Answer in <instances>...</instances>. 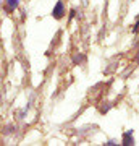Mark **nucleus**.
Returning a JSON list of instances; mask_svg holds the SVG:
<instances>
[{
    "label": "nucleus",
    "instance_id": "nucleus-3",
    "mask_svg": "<svg viewBox=\"0 0 139 146\" xmlns=\"http://www.w3.org/2000/svg\"><path fill=\"white\" fill-rule=\"evenodd\" d=\"M10 5H11V8L16 7V5H18V0H10Z\"/></svg>",
    "mask_w": 139,
    "mask_h": 146
},
{
    "label": "nucleus",
    "instance_id": "nucleus-1",
    "mask_svg": "<svg viewBox=\"0 0 139 146\" xmlns=\"http://www.w3.org/2000/svg\"><path fill=\"white\" fill-rule=\"evenodd\" d=\"M62 15H63V3L62 2H58L57 8L53 10V16H55V18H62Z\"/></svg>",
    "mask_w": 139,
    "mask_h": 146
},
{
    "label": "nucleus",
    "instance_id": "nucleus-2",
    "mask_svg": "<svg viewBox=\"0 0 139 146\" xmlns=\"http://www.w3.org/2000/svg\"><path fill=\"white\" fill-rule=\"evenodd\" d=\"M125 145H133V136H131V133H125Z\"/></svg>",
    "mask_w": 139,
    "mask_h": 146
},
{
    "label": "nucleus",
    "instance_id": "nucleus-4",
    "mask_svg": "<svg viewBox=\"0 0 139 146\" xmlns=\"http://www.w3.org/2000/svg\"><path fill=\"white\" fill-rule=\"evenodd\" d=\"M138 62H139V57H138Z\"/></svg>",
    "mask_w": 139,
    "mask_h": 146
}]
</instances>
